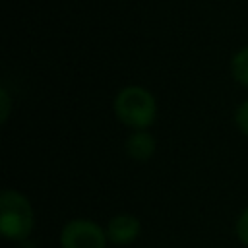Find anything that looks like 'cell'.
<instances>
[{
  "label": "cell",
  "instance_id": "obj_1",
  "mask_svg": "<svg viewBox=\"0 0 248 248\" xmlns=\"http://www.w3.org/2000/svg\"><path fill=\"white\" fill-rule=\"evenodd\" d=\"M116 118L132 130H147L157 118V101L143 85L122 87L112 103Z\"/></svg>",
  "mask_w": 248,
  "mask_h": 248
},
{
  "label": "cell",
  "instance_id": "obj_2",
  "mask_svg": "<svg viewBox=\"0 0 248 248\" xmlns=\"http://www.w3.org/2000/svg\"><path fill=\"white\" fill-rule=\"evenodd\" d=\"M35 227V209L31 202L17 190H4L0 194V232L4 238L23 242Z\"/></svg>",
  "mask_w": 248,
  "mask_h": 248
},
{
  "label": "cell",
  "instance_id": "obj_3",
  "mask_svg": "<svg viewBox=\"0 0 248 248\" xmlns=\"http://www.w3.org/2000/svg\"><path fill=\"white\" fill-rule=\"evenodd\" d=\"M107 231L89 219H72L60 231V248H107Z\"/></svg>",
  "mask_w": 248,
  "mask_h": 248
},
{
  "label": "cell",
  "instance_id": "obj_4",
  "mask_svg": "<svg viewBox=\"0 0 248 248\" xmlns=\"http://www.w3.org/2000/svg\"><path fill=\"white\" fill-rule=\"evenodd\" d=\"M105 231H107L108 242H112L116 246H126V244H132L140 236L141 223L132 213H116L108 219Z\"/></svg>",
  "mask_w": 248,
  "mask_h": 248
},
{
  "label": "cell",
  "instance_id": "obj_5",
  "mask_svg": "<svg viewBox=\"0 0 248 248\" xmlns=\"http://www.w3.org/2000/svg\"><path fill=\"white\" fill-rule=\"evenodd\" d=\"M126 153L132 161H138V163H143V161H149L155 153V138L151 132L147 130H134L128 140H126Z\"/></svg>",
  "mask_w": 248,
  "mask_h": 248
},
{
  "label": "cell",
  "instance_id": "obj_6",
  "mask_svg": "<svg viewBox=\"0 0 248 248\" xmlns=\"http://www.w3.org/2000/svg\"><path fill=\"white\" fill-rule=\"evenodd\" d=\"M231 74L236 83L248 87V45L238 48L231 58Z\"/></svg>",
  "mask_w": 248,
  "mask_h": 248
},
{
  "label": "cell",
  "instance_id": "obj_7",
  "mask_svg": "<svg viewBox=\"0 0 248 248\" xmlns=\"http://www.w3.org/2000/svg\"><path fill=\"white\" fill-rule=\"evenodd\" d=\"M234 124L240 130V134L248 138V99L242 101L236 107V110H234Z\"/></svg>",
  "mask_w": 248,
  "mask_h": 248
},
{
  "label": "cell",
  "instance_id": "obj_8",
  "mask_svg": "<svg viewBox=\"0 0 248 248\" xmlns=\"http://www.w3.org/2000/svg\"><path fill=\"white\" fill-rule=\"evenodd\" d=\"M234 231H236L238 240H240L244 246H248V205L240 211V215H238V219H236V225H234Z\"/></svg>",
  "mask_w": 248,
  "mask_h": 248
},
{
  "label": "cell",
  "instance_id": "obj_9",
  "mask_svg": "<svg viewBox=\"0 0 248 248\" xmlns=\"http://www.w3.org/2000/svg\"><path fill=\"white\" fill-rule=\"evenodd\" d=\"M12 112V97L6 87H0V122L6 124Z\"/></svg>",
  "mask_w": 248,
  "mask_h": 248
}]
</instances>
